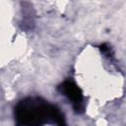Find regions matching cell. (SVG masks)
<instances>
[{"label": "cell", "mask_w": 126, "mask_h": 126, "mask_svg": "<svg viewBox=\"0 0 126 126\" xmlns=\"http://www.w3.org/2000/svg\"><path fill=\"white\" fill-rule=\"evenodd\" d=\"M18 126H42L46 123H64L59 109L38 97L22 100L15 109Z\"/></svg>", "instance_id": "1"}, {"label": "cell", "mask_w": 126, "mask_h": 126, "mask_svg": "<svg viewBox=\"0 0 126 126\" xmlns=\"http://www.w3.org/2000/svg\"><path fill=\"white\" fill-rule=\"evenodd\" d=\"M61 93L66 95L72 102L75 110L80 111L83 109V94L79 87L71 81H65L60 86Z\"/></svg>", "instance_id": "2"}]
</instances>
